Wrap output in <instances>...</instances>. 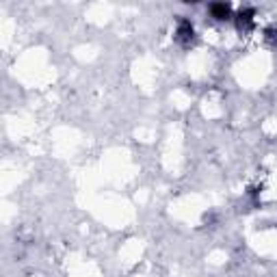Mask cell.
<instances>
[{
  "label": "cell",
  "instance_id": "cell-1",
  "mask_svg": "<svg viewBox=\"0 0 277 277\" xmlns=\"http://www.w3.org/2000/svg\"><path fill=\"white\" fill-rule=\"evenodd\" d=\"M178 39H180L184 46H188V43L193 41V35H195V31H193V24L188 20H180V24H178Z\"/></svg>",
  "mask_w": 277,
  "mask_h": 277
},
{
  "label": "cell",
  "instance_id": "cell-2",
  "mask_svg": "<svg viewBox=\"0 0 277 277\" xmlns=\"http://www.w3.org/2000/svg\"><path fill=\"white\" fill-rule=\"evenodd\" d=\"M210 13L216 20H227L232 15V7L225 2H216V4H210Z\"/></svg>",
  "mask_w": 277,
  "mask_h": 277
}]
</instances>
